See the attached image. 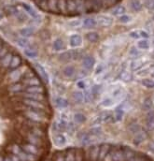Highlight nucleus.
I'll return each instance as SVG.
<instances>
[{
    "label": "nucleus",
    "mask_w": 154,
    "mask_h": 161,
    "mask_svg": "<svg viewBox=\"0 0 154 161\" xmlns=\"http://www.w3.org/2000/svg\"><path fill=\"white\" fill-rule=\"evenodd\" d=\"M99 149H100V145H97V144L92 145L90 148L88 149L87 156H88L89 160H90V161H97V160H98Z\"/></svg>",
    "instance_id": "f257e3e1"
},
{
    "label": "nucleus",
    "mask_w": 154,
    "mask_h": 161,
    "mask_svg": "<svg viewBox=\"0 0 154 161\" xmlns=\"http://www.w3.org/2000/svg\"><path fill=\"white\" fill-rule=\"evenodd\" d=\"M52 140H53V143L58 147L64 146L67 144V142L66 136H64V134H62V133H56L52 137Z\"/></svg>",
    "instance_id": "f03ea898"
},
{
    "label": "nucleus",
    "mask_w": 154,
    "mask_h": 161,
    "mask_svg": "<svg viewBox=\"0 0 154 161\" xmlns=\"http://www.w3.org/2000/svg\"><path fill=\"white\" fill-rule=\"evenodd\" d=\"M22 150L24 152H26L27 154H30V155H33V156H37L39 154V150L37 148V146L34 145V144L32 143H26L24 144V145L22 146Z\"/></svg>",
    "instance_id": "7ed1b4c3"
},
{
    "label": "nucleus",
    "mask_w": 154,
    "mask_h": 161,
    "mask_svg": "<svg viewBox=\"0 0 154 161\" xmlns=\"http://www.w3.org/2000/svg\"><path fill=\"white\" fill-rule=\"evenodd\" d=\"M95 20L97 23V26H109L113 22V20L110 17H108V16H103V15L98 16Z\"/></svg>",
    "instance_id": "20e7f679"
},
{
    "label": "nucleus",
    "mask_w": 154,
    "mask_h": 161,
    "mask_svg": "<svg viewBox=\"0 0 154 161\" xmlns=\"http://www.w3.org/2000/svg\"><path fill=\"white\" fill-rule=\"evenodd\" d=\"M23 103L25 104L26 107H31V108H37V109H42L45 110V106L42 102L40 101H36V100H32V99H25L23 100Z\"/></svg>",
    "instance_id": "39448f33"
},
{
    "label": "nucleus",
    "mask_w": 154,
    "mask_h": 161,
    "mask_svg": "<svg viewBox=\"0 0 154 161\" xmlns=\"http://www.w3.org/2000/svg\"><path fill=\"white\" fill-rule=\"evenodd\" d=\"M22 8H23V10L25 11L33 19L37 20V19L39 18V14L37 13V11H36V10L33 9V8H32L31 6H29L28 4H25V3H22Z\"/></svg>",
    "instance_id": "423d86ee"
},
{
    "label": "nucleus",
    "mask_w": 154,
    "mask_h": 161,
    "mask_svg": "<svg viewBox=\"0 0 154 161\" xmlns=\"http://www.w3.org/2000/svg\"><path fill=\"white\" fill-rule=\"evenodd\" d=\"M36 68L38 72V74L41 76V78L45 80L47 84H49V82H50V77H49V74L46 71V69L40 65V64H36Z\"/></svg>",
    "instance_id": "0eeeda50"
},
{
    "label": "nucleus",
    "mask_w": 154,
    "mask_h": 161,
    "mask_svg": "<svg viewBox=\"0 0 154 161\" xmlns=\"http://www.w3.org/2000/svg\"><path fill=\"white\" fill-rule=\"evenodd\" d=\"M94 63H95V60L93 56H85L82 60V66L86 69H91L93 68Z\"/></svg>",
    "instance_id": "6e6552de"
},
{
    "label": "nucleus",
    "mask_w": 154,
    "mask_h": 161,
    "mask_svg": "<svg viewBox=\"0 0 154 161\" xmlns=\"http://www.w3.org/2000/svg\"><path fill=\"white\" fill-rule=\"evenodd\" d=\"M69 44L72 47H78V46H80V45L82 44V38H81V36H79L78 34L71 36L70 39H69Z\"/></svg>",
    "instance_id": "1a4fd4ad"
},
{
    "label": "nucleus",
    "mask_w": 154,
    "mask_h": 161,
    "mask_svg": "<svg viewBox=\"0 0 154 161\" xmlns=\"http://www.w3.org/2000/svg\"><path fill=\"white\" fill-rule=\"evenodd\" d=\"M75 3H76V13L77 14L86 13L85 0H75Z\"/></svg>",
    "instance_id": "9d476101"
},
{
    "label": "nucleus",
    "mask_w": 154,
    "mask_h": 161,
    "mask_svg": "<svg viewBox=\"0 0 154 161\" xmlns=\"http://www.w3.org/2000/svg\"><path fill=\"white\" fill-rule=\"evenodd\" d=\"M25 92L29 94H43L44 88L41 85L37 86H28L25 88Z\"/></svg>",
    "instance_id": "9b49d317"
},
{
    "label": "nucleus",
    "mask_w": 154,
    "mask_h": 161,
    "mask_svg": "<svg viewBox=\"0 0 154 161\" xmlns=\"http://www.w3.org/2000/svg\"><path fill=\"white\" fill-rule=\"evenodd\" d=\"M24 96L27 99H32V100H36V101H40L42 102L45 99V96L43 94H29L26 93L24 94Z\"/></svg>",
    "instance_id": "f8f14e48"
},
{
    "label": "nucleus",
    "mask_w": 154,
    "mask_h": 161,
    "mask_svg": "<svg viewBox=\"0 0 154 161\" xmlns=\"http://www.w3.org/2000/svg\"><path fill=\"white\" fill-rule=\"evenodd\" d=\"M21 64H22V59H21L20 56L19 55H13L9 68H10L12 69H16L21 66Z\"/></svg>",
    "instance_id": "ddd939ff"
},
{
    "label": "nucleus",
    "mask_w": 154,
    "mask_h": 161,
    "mask_svg": "<svg viewBox=\"0 0 154 161\" xmlns=\"http://www.w3.org/2000/svg\"><path fill=\"white\" fill-rule=\"evenodd\" d=\"M82 25H83V27L87 29H91V28H94L97 26V23H96V20L93 18H86L83 20Z\"/></svg>",
    "instance_id": "4468645a"
},
{
    "label": "nucleus",
    "mask_w": 154,
    "mask_h": 161,
    "mask_svg": "<svg viewBox=\"0 0 154 161\" xmlns=\"http://www.w3.org/2000/svg\"><path fill=\"white\" fill-rule=\"evenodd\" d=\"M12 54L11 53H7V55H5L3 58L0 59V66L3 67V68H9L10 67V64L12 58Z\"/></svg>",
    "instance_id": "2eb2a0df"
},
{
    "label": "nucleus",
    "mask_w": 154,
    "mask_h": 161,
    "mask_svg": "<svg viewBox=\"0 0 154 161\" xmlns=\"http://www.w3.org/2000/svg\"><path fill=\"white\" fill-rule=\"evenodd\" d=\"M55 104L59 109H66L68 106V101L66 99L58 96V98H56L55 99Z\"/></svg>",
    "instance_id": "dca6fc26"
},
{
    "label": "nucleus",
    "mask_w": 154,
    "mask_h": 161,
    "mask_svg": "<svg viewBox=\"0 0 154 161\" xmlns=\"http://www.w3.org/2000/svg\"><path fill=\"white\" fill-rule=\"evenodd\" d=\"M20 34L22 38H29L31 36H33L34 29L32 27H23L20 30Z\"/></svg>",
    "instance_id": "f3484780"
},
{
    "label": "nucleus",
    "mask_w": 154,
    "mask_h": 161,
    "mask_svg": "<svg viewBox=\"0 0 154 161\" xmlns=\"http://www.w3.org/2000/svg\"><path fill=\"white\" fill-rule=\"evenodd\" d=\"M73 120L76 124H83L86 121V116L81 112H77L73 116Z\"/></svg>",
    "instance_id": "a211bd4d"
},
{
    "label": "nucleus",
    "mask_w": 154,
    "mask_h": 161,
    "mask_svg": "<svg viewBox=\"0 0 154 161\" xmlns=\"http://www.w3.org/2000/svg\"><path fill=\"white\" fill-rule=\"evenodd\" d=\"M21 76H22V71L19 68H16L10 74V79L11 82L16 83L21 78Z\"/></svg>",
    "instance_id": "6ab92c4d"
},
{
    "label": "nucleus",
    "mask_w": 154,
    "mask_h": 161,
    "mask_svg": "<svg viewBox=\"0 0 154 161\" xmlns=\"http://www.w3.org/2000/svg\"><path fill=\"white\" fill-rule=\"evenodd\" d=\"M67 12H68V13H76L75 0H67Z\"/></svg>",
    "instance_id": "aec40b11"
},
{
    "label": "nucleus",
    "mask_w": 154,
    "mask_h": 161,
    "mask_svg": "<svg viewBox=\"0 0 154 161\" xmlns=\"http://www.w3.org/2000/svg\"><path fill=\"white\" fill-rule=\"evenodd\" d=\"M75 68L73 67V66H67L64 68V71H63V73L64 75L66 76V77H68V78H71L75 75Z\"/></svg>",
    "instance_id": "412c9836"
},
{
    "label": "nucleus",
    "mask_w": 154,
    "mask_h": 161,
    "mask_svg": "<svg viewBox=\"0 0 154 161\" xmlns=\"http://www.w3.org/2000/svg\"><path fill=\"white\" fill-rule=\"evenodd\" d=\"M57 1L58 0H48V11L52 12H58Z\"/></svg>",
    "instance_id": "4be33fe9"
},
{
    "label": "nucleus",
    "mask_w": 154,
    "mask_h": 161,
    "mask_svg": "<svg viewBox=\"0 0 154 161\" xmlns=\"http://www.w3.org/2000/svg\"><path fill=\"white\" fill-rule=\"evenodd\" d=\"M64 161H75V149H69L64 155Z\"/></svg>",
    "instance_id": "5701e85b"
},
{
    "label": "nucleus",
    "mask_w": 154,
    "mask_h": 161,
    "mask_svg": "<svg viewBox=\"0 0 154 161\" xmlns=\"http://www.w3.org/2000/svg\"><path fill=\"white\" fill-rule=\"evenodd\" d=\"M57 10H58V12L67 13V0H58Z\"/></svg>",
    "instance_id": "b1692460"
},
{
    "label": "nucleus",
    "mask_w": 154,
    "mask_h": 161,
    "mask_svg": "<svg viewBox=\"0 0 154 161\" xmlns=\"http://www.w3.org/2000/svg\"><path fill=\"white\" fill-rule=\"evenodd\" d=\"M64 48V41L61 39V38H56L54 41H53V49L55 51H61Z\"/></svg>",
    "instance_id": "393cba45"
},
{
    "label": "nucleus",
    "mask_w": 154,
    "mask_h": 161,
    "mask_svg": "<svg viewBox=\"0 0 154 161\" xmlns=\"http://www.w3.org/2000/svg\"><path fill=\"white\" fill-rule=\"evenodd\" d=\"M25 84H27L28 86H37V85H40V80H38V78L34 76L32 78L26 79Z\"/></svg>",
    "instance_id": "a878e982"
},
{
    "label": "nucleus",
    "mask_w": 154,
    "mask_h": 161,
    "mask_svg": "<svg viewBox=\"0 0 154 161\" xmlns=\"http://www.w3.org/2000/svg\"><path fill=\"white\" fill-rule=\"evenodd\" d=\"M86 38L90 42H96V41H98V39H99V35L97 34L96 32H89L86 35Z\"/></svg>",
    "instance_id": "bb28decb"
},
{
    "label": "nucleus",
    "mask_w": 154,
    "mask_h": 161,
    "mask_svg": "<svg viewBox=\"0 0 154 161\" xmlns=\"http://www.w3.org/2000/svg\"><path fill=\"white\" fill-rule=\"evenodd\" d=\"M147 126L149 129L154 130V112L151 111L148 115V120H147Z\"/></svg>",
    "instance_id": "cd10ccee"
},
{
    "label": "nucleus",
    "mask_w": 154,
    "mask_h": 161,
    "mask_svg": "<svg viewBox=\"0 0 154 161\" xmlns=\"http://www.w3.org/2000/svg\"><path fill=\"white\" fill-rule=\"evenodd\" d=\"M16 42H17V44H18L21 48H23V49H27V48H28V45H29L28 39L25 38H22V37L17 38V40H16Z\"/></svg>",
    "instance_id": "c85d7f7f"
},
{
    "label": "nucleus",
    "mask_w": 154,
    "mask_h": 161,
    "mask_svg": "<svg viewBox=\"0 0 154 161\" xmlns=\"http://www.w3.org/2000/svg\"><path fill=\"white\" fill-rule=\"evenodd\" d=\"M73 96V99H74L75 102L77 103H80V102H82L84 99H83V93L81 91H76L73 93L72 95Z\"/></svg>",
    "instance_id": "c756f323"
},
{
    "label": "nucleus",
    "mask_w": 154,
    "mask_h": 161,
    "mask_svg": "<svg viewBox=\"0 0 154 161\" xmlns=\"http://www.w3.org/2000/svg\"><path fill=\"white\" fill-rule=\"evenodd\" d=\"M23 53L25 56H27V57L29 58H36L37 56V52L33 50V49H30V48H27V49H24L23 50Z\"/></svg>",
    "instance_id": "7c9ffc66"
},
{
    "label": "nucleus",
    "mask_w": 154,
    "mask_h": 161,
    "mask_svg": "<svg viewBox=\"0 0 154 161\" xmlns=\"http://www.w3.org/2000/svg\"><path fill=\"white\" fill-rule=\"evenodd\" d=\"M59 59H60L62 62H67V61L72 60V53H71V51H69V52H64V53H61V54L59 55Z\"/></svg>",
    "instance_id": "2f4dec72"
},
{
    "label": "nucleus",
    "mask_w": 154,
    "mask_h": 161,
    "mask_svg": "<svg viewBox=\"0 0 154 161\" xmlns=\"http://www.w3.org/2000/svg\"><path fill=\"white\" fill-rule=\"evenodd\" d=\"M84 156L82 149H75V161H84Z\"/></svg>",
    "instance_id": "473e14b6"
},
{
    "label": "nucleus",
    "mask_w": 154,
    "mask_h": 161,
    "mask_svg": "<svg viewBox=\"0 0 154 161\" xmlns=\"http://www.w3.org/2000/svg\"><path fill=\"white\" fill-rule=\"evenodd\" d=\"M10 90L11 92H21L23 90V84H19V83H15L13 84L10 87Z\"/></svg>",
    "instance_id": "72a5a7b5"
},
{
    "label": "nucleus",
    "mask_w": 154,
    "mask_h": 161,
    "mask_svg": "<svg viewBox=\"0 0 154 161\" xmlns=\"http://www.w3.org/2000/svg\"><path fill=\"white\" fill-rule=\"evenodd\" d=\"M28 140H29V141H30V143H32V144H34V145H38V144H40V138L39 137H37V136H35V135H33V134H31L29 137H28Z\"/></svg>",
    "instance_id": "f704fd0d"
},
{
    "label": "nucleus",
    "mask_w": 154,
    "mask_h": 161,
    "mask_svg": "<svg viewBox=\"0 0 154 161\" xmlns=\"http://www.w3.org/2000/svg\"><path fill=\"white\" fill-rule=\"evenodd\" d=\"M142 84L147 88H154V80L151 79H144L142 80Z\"/></svg>",
    "instance_id": "c9c22d12"
},
{
    "label": "nucleus",
    "mask_w": 154,
    "mask_h": 161,
    "mask_svg": "<svg viewBox=\"0 0 154 161\" xmlns=\"http://www.w3.org/2000/svg\"><path fill=\"white\" fill-rule=\"evenodd\" d=\"M89 134H90L91 136H94V137H97L102 134V130L101 128L98 127V126H95V127H93L90 129V131H89Z\"/></svg>",
    "instance_id": "e433bc0d"
},
{
    "label": "nucleus",
    "mask_w": 154,
    "mask_h": 161,
    "mask_svg": "<svg viewBox=\"0 0 154 161\" xmlns=\"http://www.w3.org/2000/svg\"><path fill=\"white\" fill-rule=\"evenodd\" d=\"M137 45H138V47L140 48V49H143V50H147L150 48V42L147 39L140 40V41H138V43H137Z\"/></svg>",
    "instance_id": "4c0bfd02"
},
{
    "label": "nucleus",
    "mask_w": 154,
    "mask_h": 161,
    "mask_svg": "<svg viewBox=\"0 0 154 161\" xmlns=\"http://www.w3.org/2000/svg\"><path fill=\"white\" fill-rule=\"evenodd\" d=\"M146 138V135L145 133H138L135 138V144H136V145H138L139 143H141Z\"/></svg>",
    "instance_id": "58836bf2"
},
{
    "label": "nucleus",
    "mask_w": 154,
    "mask_h": 161,
    "mask_svg": "<svg viewBox=\"0 0 154 161\" xmlns=\"http://www.w3.org/2000/svg\"><path fill=\"white\" fill-rule=\"evenodd\" d=\"M131 7H132V9L134 11H140L141 10V8H142V5L141 3L138 1V0H132V2H131Z\"/></svg>",
    "instance_id": "ea45409f"
},
{
    "label": "nucleus",
    "mask_w": 154,
    "mask_h": 161,
    "mask_svg": "<svg viewBox=\"0 0 154 161\" xmlns=\"http://www.w3.org/2000/svg\"><path fill=\"white\" fill-rule=\"evenodd\" d=\"M125 12V9L123 6H119L116 7L114 10L112 11V14L113 15H120V14H123Z\"/></svg>",
    "instance_id": "a19ab883"
},
{
    "label": "nucleus",
    "mask_w": 154,
    "mask_h": 161,
    "mask_svg": "<svg viewBox=\"0 0 154 161\" xmlns=\"http://www.w3.org/2000/svg\"><path fill=\"white\" fill-rule=\"evenodd\" d=\"M77 86H78V89H80V90H85L86 89V86H87L86 80H84L83 79L78 80V82H77Z\"/></svg>",
    "instance_id": "79ce46f5"
},
{
    "label": "nucleus",
    "mask_w": 154,
    "mask_h": 161,
    "mask_svg": "<svg viewBox=\"0 0 154 161\" xmlns=\"http://www.w3.org/2000/svg\"><path fill=\"white\" fill-rule=\"evenodd\" d=\"M53 84L56 87V89H57L59 92H64V91H66V87H64V85L62 83H58L57 80H54Z\"/></svg>",
    "instance_id": "37998d69"
},
{
    "label": "nucleus",
    "mask_w": 154,
    "mask_h": 161,
    "mask_svg": "<svg viewBox=\"0 0 154 161\" xmlns=\"http://www.w3.org/2000/svg\"><path fill=\"white\" fill-rule=\"evenodd\" d=\"M81 25H82V22L80 21V20H78V19L70 21V22L68 23V26H71V27H78V26H80Z\"/></svg>",
    "instance_id": "c03bdc74"
},
{
    "label": "nucleus",
    "mask_w": 154,
    "mask_h": 161,
    "mask_svg": "<svg viewBox=\"0 0 154 161\" xmlns=\"http://www.w3.org/2000/svg\"><path fill=\"white\" fill-rule=\"evenodd\" d=\"M123 111L120 108L116 111V114H115V116H114L115 121H120L121 119H123Z\"/></svg>",
    "instance_id": "a18cd8bd"
},
{
    "label": "nucleus",
    "mask_w": 154,
    "mask_h": 161,
    "mask_svg": "<svg viewBox=\"0 0 154 161\" xmlns=\"http://www.w3.org/2000/svg\"><path fill=\"white\" fill-rule=\"evenodd\" d=\"M37 5L42 10H48V0H37Z\"/></svg>",
    "instance_id": "49530a36"
},
{
    "label": "nucleus",
    "mask_w": 154,
    "mask_h": 161,
    "mask_svg": "<svg viewBox=\"0 0 154 161\" xmlns=\"http://www.w3.org/2000/svg\"><path fill=\"white\" fill-rule=\"evenodd\" d=\"M31 134H33V135H35V136H37V137H39V138H41V137L43 136L42 130L39 129V128H37V127L32 129V133H31Z\"/></svg>",
    "instance_id": "de8ad7c7"
},
{
    "label": "nucleus",
    "mask_w": 154,
    "mask_h": 161,
    "mask_svg": "<svg viewBox=\"0 0 154 161\" xmlns=\"http://www.w3.org/2000/svg\"><path fill=\"white\" fill-rule=\"evenodd\" d=\"M120 78L123 79L124 82H129V80H132V76H131V74L130 73H128V72H123V74L120 75Z\"/></svg>",
    "instance_id": "09e8293b"
},
{
    "label": "nucleus",
    "mask_w": 154,
    "mask_h": 161,
    "mask_svg": "<svg viewBox=\"0 0 154 161\" xmlns=\"http://www.w3.org/2000/svg\"><path fill=\"white\" fill-rule=\"evenodd\" d=\"M151 105H152V102H151V100H150V99H146V100L144 101V103H143L144 109H146V110L150 109Z\"/></svg>",
    "instance_id": "8fccbe9b"
},
{
    "label": "nucleus",
    "mask_w": 154,
    "mask_h": 161,
    "mask_svg": "<svg viewBox=\"0 0 154 161\" xmlns=\"http://www.w3.org/2000/svg\"><path fill=\"white\" fill-rule=\"evenodd\" d=\"M102 104H103V106H105V107H109L113 104V99H104Z\"/></svg>",
    "instance_id": "3c124183"
},
{
    "label": "nucleus",
    "mask_w": 154,
    "mask_h": 161,
    "mask_svg": "<svg viewBox=\"0 0 154 161\" xmlns=\"http://www.w3.org/2000/svg\"><path fill=\"white\" fill-rule=\"evenodd\" d=\"M141 66H142V64L139 63L138 61H134V62L132 63V65H131V68H132V69L135 70V69H138V68H140Z\"/></svg>",
    "instance_id": "603ef678"
},
{
    "label": "nucleus",
    "mask_w": 154,
    "mask_h": 161,
    "mask_svg": "<svg viewBox=\"0 0 154 161\" xmlns=\"http://www.w3.org/2000/svg\"><path fill=\"white\" fill-rule=\"evenodd\" d=\"M7 47H5V46H3L2 47V49H1V51H0V59L1 58H3L5 55H7Z\"/></svg>",
    "instance_id": "864d4df0"
},
{
    "label": "nucleus",
    "mask_w": 154,
    "mask_h": 161,
    "mask_svg": "<svg viewBox=\"0 0 154 161\" xmlns=\"http://www.w3.org/2000/svg\"><path fill=\"white\" fill-rule=\"evenodd\" d=\"M130 21V17L128 15H121L120 17V23H128Z\"/></svg>",
    "instance_id": "5fc2aeb1"
},
{
    "label": "nucleus",
    "mask_w": 154,
    "mask_h": 161,
    "mask_svg": "<svg viewBox=\"0 0 154 161\" xmlns=\"http://www.w3.org/2000/svg\"><path fill=\"white\" fill-rule=\"evenodd\" d=\"M55 161H64V156L62 153H57L55 155Z\"/></svg>",
    "instance_id": "6e6d98bb"
},
{
    "label": "nucleus",
    "mask_w": 154,
    "mask_h": 161,
    "mask_svg": "<svg viewBox=\"0 0 154 161\" xmlns=\"http://www.w3.org/2000/svg\"><path fill=\"white\" fill-rule=\"evenodd\" d=\"M130 37L133 38H140V31H133L130 33Z\"/></svg>",
    "instance_id": "4d7b16f0"
},
{
    "label": "nucleus",
    "mask_w": 154,
    "mask_h": 161,
    "mask_svg": "<svg viewBox=\"0 0 154 161\" xmlns=\"http://www.w3.org/2000/svg\"><path fill=\"white\" fill-rule=\"evenodd\" d=\"M104 70V66L103 65H99L98 67L96 68V70H95V74H100L101 72Z\"/></svg>",
    "instance_id": "13d9d810"
},
{
    "label": "nucleus",
    "mask_w": 154,
    "mask_h": 161,
    "mask_svg": "<svg viewBox=\"0 0 154 161\" xmlns=\"http://www.w3.org/2000/svg\"><path fill=\"white\" fill-rule=\"evenodd\" d=\"M140 38H149V35H148L147 32H145V31H140Z\"/></svg>",
    "instance_id": "bf43d9fd"
},
{
    "label": "nucleus",
    "mask_w": 154,
    "mask_h": 161,
    "mask_svg": "<svg viewBox=\"0 0 154 161\" xmlns=\"http://www.w3.org/2000/svg\"><path fill=\"white\" fill-rule=\"evenodd\" d=\"M11 160H12V161H21L20 158H19L17 156H15V155H14L13 156H11Z\"/></svg>",
    "instance_id": "052dcab7"
},
{
    "label": "nucleus",
    "mask_w": 154,
    "mask_h": 161,
    "mask_svg": "<svg viewBox=\"0 0 154 161\" xmlns=\"http://www.w3.org/2000/svg\"><path fill=\"white\" fill-rule=\"evenodd\" d=\"M4 161H12V160H11V157L7 156V157H5V158H4Z\"/></svg>",
    "instance_id": "680f3d73"
},
{
    "label": "nucleus",
    "mask_w": 154,
    "mask_h": 161,
    "mask_svg": "<svg viewBox=\"0 0 154 161\" xmlns=\"http://www.w3.org/2000/svg\"><path fill=\"white\" fill-rule=\"evenodd\" d=\"M0 161H4V158L1 156H0Z\"/></svg>",
    "instance_id": "e2e57ef3"
},
{
    "label": "nucleus",
    "mask_w": 154,
    "mask_h": 161,
    "mask_svg": "<svg viewBox=\"0 0 154 161\" xmlns=\"http://www.w3.org/2000/svg\"><path fill=\"white\" fill-rule=\"evenodd\" d=\"M2 47H3V45L0 43V51H1V49H2Z\"/></svg>",
    "instance_id": "0e129e2a"
}]
</instances>
